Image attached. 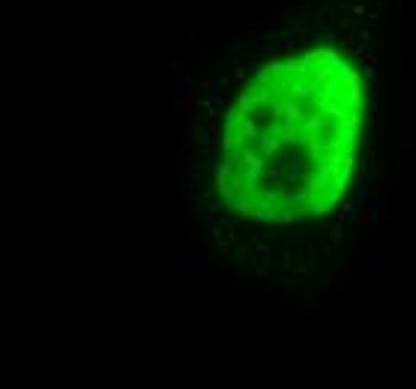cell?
I'll return each mask as SVG.
<instances>
[{"label":"cell","instance_id":"cell-1","mask_svg":"<svg viewBox=\"0 0 416 389\" xmlns=\"http://www.w3.org/2000/svg\"><path fill=\"white\" fill-rule=\"evenodd\" d=\"M366 81L336 48L257 66L222 123L213 186L231 216L297 227L333 210L359 159Z\"/></svg>","mask_w":416,"mask_h":389}]
</instances>
